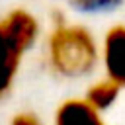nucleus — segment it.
I'll use <instances>...</instances> for the list:
<instances>
[{
    "label": "nucleus",
    "instance_id": "nucleus-1",
    "mask_svg": "<svg viewBox=\"0 0 125 125\" xmlns=\"http://www.w3.org/2000/svg\"><path fill=\"white\" fill-rule=\"evenodd\" d=\"M51 68L64 78L88 76L100 62V45L94 35L78 23L57 21L47 39Z\"/></svg>",
    "mask_w": 125,
    "mask_h": 125
},
{
    "label": "nucleus",
    "instance_id": "nucleus-7",
    "mask_svg": "<svg viewBox=\"0 0 125 125\" xmlns=\"http://www.w3.org/2000/svg\"><path fill=\"white\" fill-rule=\"evenodd\" d=\"M10 125H41V121L31 113H18V115H14Z\"/></svg>",
    "mask_w": 125,
    "mask_h": 125
},
{
    "label": "nucleus",
    "instance_id": "nucleus-6",
    "mask_svg": "<svg viewBox=\"0 0 125 125\" xmlns=\"http://www.w3.org/2000/svg\"><path fill=\"white\" fill-rule=\"evenodd\" d=\"M123 4V0H70V6L80 12L98 14V12H111L117 10Z\"/></svg>",
    "mask_w": 125,
    "mask_h": 125
},
{
    "label": "nucleus",
    "instance_id": "nucleus-5",
    "mask_svg": "<svg viewBox=\"0 0 125 125\" xmlns=\"http://www.w3.org/2000/svg\"><path fill=\"white\" fill-rule=\"evenodd\" d=\"M119 92H121V88H119L117 84H113V82L107 80V78H102V80L92 82V84L86 88L82 100H84L90 107H94L98 113H104L105 109H109V107L115 105V102H117V98H119Z\"/></svg>",
    "mask_w": 125,
    "mask_h": 125
},
{
    "label": "nucleus",
    "instance_id": "nucleus-3",
    "mask_svg": "<svg viewBox=\"0 0 125 125\" xmlns=\"http://www.w3.org/2000/svg\"><path fill=\"white\" fill-rule=\"evenodd\" d=\"M100 62L105 70V78L119 88H125V25H113L104 33Z\"/></svg>",
    "mask_w": 125,
    "mask_h": 125
},
{
    "label": "nucleus",
    "instance_id": "nucleus-4",
    "mask_svg": "<svg viewBox=\"0 0 125 125\" xmlns=\"http://www.w3.org/2000/svg\"><path fill=\"white\" fill-rule=\"evenodd\" d=\"M53 125H107L94 107H90L82 98L64 100L53 117Z\"/></svg>",
    "mask_w": 125,
    "mask_h": 125
},
{
    "label": "nucleus",
    "instance_id": "nucleus-2",
    "mask_svg": "<svg viewBox=\"0 0 125 125\" xmlns=\"http://www.w3.org/2000/svg\"><path fill=\"white\" fill-rule=\"evenodd\" d=\"M37 37L39 21L27 10L16 8L0 20V98L12 90L21 61Z\"/></svg>",
    "mask_w": 125,
    "mask_h": 125
}]
</instances>
